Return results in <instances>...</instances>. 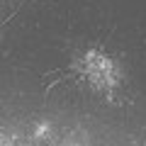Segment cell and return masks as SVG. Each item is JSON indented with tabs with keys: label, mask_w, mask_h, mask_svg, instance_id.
<instances>
[{
	"label": "cell",
	"mask_w": 146,
	"mask_h": 146,
	"mask_svg": "<svg viewBox=\"0 0 146 146\" xmlns=\"http://www.w3.org/2000/svg\"><path fill=\"white\" fill-rule=\"evenodd\" d=\"M78 71L95 90H115L119 85V68L102 51H85L78 61Z\"/></svg>",
	"instance_id": "1"
}]
</instances>
